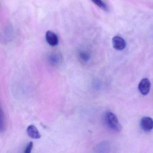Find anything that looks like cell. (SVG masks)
<instances>
[{"instance_id":"obj_1","label":"cell","mask_w":153,"mask_h":153,"mask_svg":"<svg viewBox=\"0 0 153 153\" xmlns=\"http://www.w3.org/2000/svg\"><path fill=\"white\" fill-rule=\"evenodd\" d=\"M104 120L106 126L111 129L116 131H121V125L117 116L113 113L111 111L106 112L105 114Z\"/></svg>"},{"instance_id":"obj_2","label":"cell","mask_w":153,"mask_h":153,"mask_svg":"<svg viewBox=\"0 0 153 153\" xmlns=\"http://www.w3.org/2000/svg\"><path fill=\"white\" fill-rule=\"evenodd\" d=\"M151 83L147 78L143 79L138 85V89L141 94L146 95L150 91Z\"/></svg>"},{"instance_id":"obj_3","label":"cell","mask_w":153,"mask_h":153,"mask_svg":"<svg viewBox=\"0 0 153 153\" xmlns=\"http://www.w3.org/2000/svg\"><path fill=\"white\" fill-rule=\"evenodd\" d=\"M141 128L146 131H149L153 129V120L149 117H144L140 120Z\"/></svg>"},{"instance_id":"obj_4","label":"cell","mask_w":153,"mask_h":153,"mask_svg":"<svg viewBox=\"0 0 153 153\" xmlns=\"http://www.w3.org/2000/svg\"><path fill=\"white\" fill-rule=\"evenodd\" d=\"M45 39L49 45L55 46L59 44V38L57 35L51 31H47L45 34Z\"/></svg>"},{"instance_id":"obj_5","label":"cell","mask_w":153,"mask_h":153,"mask_svg":"<svg viewBox=\"0 0 153 153\" xmlns=\"http://www.w3.org/2000/svg\"><path fill=\"white\" fill-rule=\"evenodd\" d=\"M112 44L114 48L117 51H122L125 49L126 46L125 40L120 36L114 37L112 39Z\"/></svg>"},{"instance_id":"obj_6","label":"cell","mask_w":153,"mask_h":153,"mask_svg":"<svg viewBox=\"0 0 153 153\" xmlns=\"http://www.w3.org/2000/svg\"><path fill=\"white\" fill-rule=\"evenodd\" d=\"M27 132L28 136L32 138L38 139L41 137V134L34 125H29L27 127Z\"/></svg>"},{"instance_id":"obj_7","label":"cell","mask_w":153,"mask_h":153,"mask_svg":"<svg viewBox=\"0 0 153 153\" xmlns=\"http://www.w3.org/2000/svg\"><path fill=\"white\" fill-rule=\"evenodd\" d=\"M48 59L51 65L57 66L61 62V55L58 53H53L48 56Z\"/></svg>"},{"instance_id":"obj_8","label":"cell","mask_w":153,"mask_h":153,"mask_svg":"<svg viewBox=\"0 0 153 153\" xmlns=\"http://www.w3.org/2000/svg\"><path fill=\"white\" fill-rule=\"evenodd\" d=\"M79 59L83 62H87L90 59L89 53L85 51H80L79 53Z\"/></svg>"},{"instance_id":"obj_9","label":"cell","mask_w":153,"mask_h":153,"mask_svg":"<svg viewBox=\"0 0 153 153\" xmlns=\"http://www.w3.org/2000/svg\"><path fill=\"white\" fill-rule=\"evenodd\" d=\"M96 5L105 11L108 10V8L106 4L102 0H91Z\"/></svg>"},{"instance_id":"obj_10","label":"cell","mask_w":153,"mask_h":153,"mask_svg":"<svg viewBox=\"0 0 153 153\" xmlns=\"http://www.w3.org/2000/svg\"><path fill=\"white\" fill-rule=\"evenodd\" d=\"M1 132L5 131L6 129V121L5 118L4 117V115L3 114L2 110H1Z\"/></svg>"},{"instance_id":"obj_11","label":"cell","mask_w":153,"mask_h":153,"mask_svg":"<svg viewBox=\"0 0 153 153\" xmlns=\"http://www.w3.org/2000/svg\"><path fill=\"white\" fill-rule=\"evenodd\" d=\"M33 143L32 141L29 142L28 143L25 149V153H31V150L33 149Z\"/></svg>"}]
</instances>
